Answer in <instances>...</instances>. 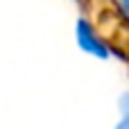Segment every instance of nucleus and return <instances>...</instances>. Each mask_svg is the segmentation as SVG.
<instances>
[{"label": "nucleus", "mask_w": 129, "mask_h": 129, "mask_svg": "<svg viewBox=\"0 0 129 129\" xmlns=\"http://www.w3.org/2000/svg\"><path fill=\"white\" fill-rule=\"evenodd\" d=\"M75 39H77V45H79V50L84 52V54H88V57H95V59H109L111 57V48L107 45V41L95 32V27L88 23V20H84V18H79L77 20V25H75Z\"/></svg>", "instance_id": "nucleus-1"}, {"label": "nucleus", "mask_w": 129, "mask_h": 129, "mask_svg": "<svg viewBox=\"0 0 129 129\" xmlns=\"http://www.w3.org/2000/svg\"><path fill=\"white\" fill-rule=\"evenodd\" d=\"M118 109H120V116L122 118H129V91H125L118 98Z\"/></svg>", "instance_id": "nucleus-2"}, {"label": "nucleus", "mask_w": 129, "mask_h": 129, "mask_svg": "<svg viewBox=\"0 0 129 129\" xmlns=\"http://www.w3.org/2000/svg\"><path fill=\"white\" fill-rule=\"evenodd\" d=\"M116 5L120 7V11H122L125 16H129V0H116Z\"/></svg>", "instance_id": "nucleus-3"}, {"label": "nucleus", "mask_w": 129, "mask_h": 129, "mask_svg": "<svg viewBox=\"0 0 129 129\" xmlns=\"http://www.w3.org/2000/svg\"><path fill=\"white\" fill-rule=\"evenodd\" d=\"M116 129H129V118H120L118 125H116Z\"/></svg>", "instance_id": "nucleus-4"}]
</instances>
